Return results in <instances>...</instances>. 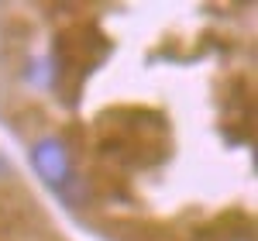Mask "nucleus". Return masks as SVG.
Returning a JSON list of instances; mask_svg holds the SVG:
<instances>
[{
  "mask_svg": "<svg viewBox=\"0 0 258 241\" xmlns=\"http://www.w3.org/2000/svg\"><path fill=\"white\" fill-rule=\"evenodd\" d=\"M31 169L38 172L41 183H48L52 190H62L73 179V152L66 138L59 135H45L31 145Z\"/></svg>",
  "mask_w": 258,
  "mask_h": 241,
  "instance_id": "f257e3e1",
  "label": "nucleus"
},
{
  "mask_svg": "<svg viewBox=\"0 0 258 241\" xmlns=\"http://www.w3.org/2000/svg\"><path fill=\"white\" fill-rule=\"evenodd\" d=\"M7 172H11V165H7V159L0 155V176H7Z\"/></svg>",
  "mask_w": 258,
  "mask_h": 241,
  "instance_id": "f03ea898",
  "label": "nucleus"
},
{
  "mask_svg": "<svg viewBox=\"0 0 258 241\" xmlns=\"http://www.w3.org/2000/svg\"><path fill=\"white\" fill-rule=\"evenodd\" d=\"M234 241H244V238H234Z\"/></svg>",
  "mask_w": 258,
  "mask_h": 241,
  "instance_id": "7ed1b4c3",
  "label": "nucleus"
}]
</instances>
